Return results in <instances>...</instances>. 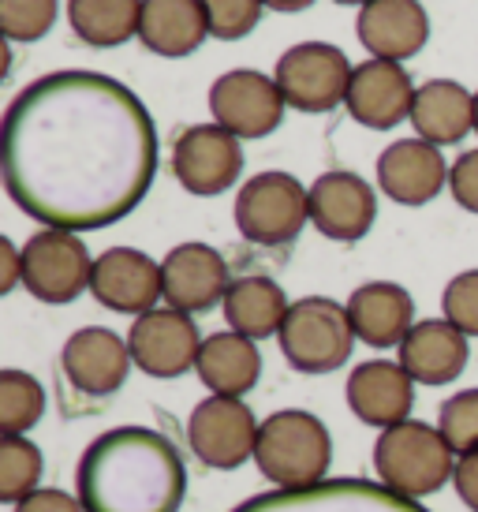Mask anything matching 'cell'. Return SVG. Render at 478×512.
Returning a JSON list of instances; mask_svg holds the SVG:
<instances>
[{"label": "cell", "instance_id": "6da1fadb", "mask_svg": "<svg viewBox=\"0 0 478 512\" xmlns=\"http://www.w3.org/2000/svg\"><path fill=\"white\" fill-rule=\"evenodd\" d=\"M154 176V116L120 79L42 75L4 113L8 199L45 228L116 225L146 199Z\"/></svg>", "mask_w": 478, "mask_h": 512}, {"label": "cell", "instance_id": "7a4b0ae2", "mask_svg": "<svg viewBox=\"0 0 478 512\" xmlns=\"http://www.w3.org/2000/svg\"><path fill=\"white\" fill-rule=\"evenodd\" d=\"M75 490L86 512H180L187 468L161 430L116 427L83 449Z\"/></svg>", "mask_w": 478, "mask_h": 512}, {"label": "cell", "instance_id": "3957f363", "mask_svg": "<svg viewBox=\"0 0 478 512\" xmlns=\"http://www.w3.org/2000/svg\"><path fill=\"white\" fill-rule=\"evenodd\" d=\"M254 464L273 486L281 490H303V486L325 483L333 464V438L318 415L284 408L273 412L258 427Z\"/></svg>", "mask_w": 478, "mask_h": 512}, {"label": "cell", "instance_id": "277c9868", "mask_svg": "<svg viewBox=\"0 0 478 512\" xmlns=\"http://www.w3.org/2000/svg\"><path fill=\"white\" fill-rule=\"evenodd\" d=\"M374 471H378L381 486L419 501L449 483L456 471V453L437 427L422 423V419H408V423L378 434Z\"/></svg>", "mask_w": 478, "mask_h": 512}, {"label": "cell", "instance_id": "5b68a950", "mask_svg": "<svg viewBox=\"0 0 478 512\" xmlns=\"http://www.w3.org/2000/svg\"><path fill=\"white\" fill-rule=\"evenodd\" d=\"M277 341L284 359L299 374H333L352 359L355 329L348 307H340L337 299L303 296L299 303H292Z\"/></svg>", "mask_w": 478, "mask_h": 512}, {"label": "cell", "instance_id": "8992f818", "mask_svg": "<svg viewBox=\"0 0 478 512\" xmlns=\"http://www.w3.org/2000/svg\"><path fill=\"white\" fill-rule=\"evenodd\" d=\"M310 221V187L292 172H258L236 195V228L254 247H288Z\"/></svg>", "mask_w": 478, "mask_h": 512}, {"label": "cell", "instance_id": "52a82bcc", "mask_svg": "<svg viewBox=\"0 0 478 512\" xmlns=\"http://www.w3.org/2000/svg\"><path fill=\"white\" fill-rule=\"evenodd\" d=\"M94 258L79 232L42 228L23 243V288L49 307H64L90 288Z\"/></svg>", "mask_w": 478, "mask_h": 512}, {"label": "cell", "instance_id": "ba28073f", "mask_svg": "<svg viewBox=\"0 0 478 512\" xmlns=\"http://www.w3.org/2000/svg\"><path fill=\"white\" fill-rule=\"evenodd\" d=\"M352 64L329 42H299L277 60V86L288 109L299 113H329L340 101H348Z\"/></svg>", "mask_w": 478, "mask_h": 512}, {"label": "cell", "instance_id": "9c48e42d", "mask_svg": "<svg viewBox=\"0 0 478 512\" xmlns=\"http://www.w3.org/2000/svg\"><path fill=\"white\" fill-rule=\"evenodd\" d=\"M232 512H426L419 501L393 494L366 479H325L303 490H273L236 505Z\"/></svg>", "mask_w": 478, "mask_h": 512}, {"label": "cell", "instance_id": "30bf717a", "mask_svg": "<svg viewBox=\"0 0 478 512\" xmlns=\"http://www.w3.org/2000/svg\"><path fill=\"white\" fill-rule=\"evenodd\" d=\"M258 427L262 423L239 397H206L187 419V445L206 468L232 471L254 456Z\"/></svg>", "mask_w": 478, "mask_h": 512}, {"label": "cell", "instance_id": "8fae6325", "mask_svg": "<svg viewBox=\"0 0 478 512\" xmlns=\"http://www.w3.org/2000/svg\"><path fill=\"white\" fill-rule=\"evenodd\" d=\"M210 113L225 131L243 139H266L281 128L284 94L277 79H269L251 68L225 72L210 86Z\"/></svg>", "mask_w": 478, "mask_h": 512}, {"label": "cell", "instance_id": "7c38bea8", "mask_svg": "<svg viewBox=\"0 0 478 512\" xmlns=\"http://www.w3.org/2000/svg\"><path fill=\"white\" fill-rule=\"evenodd\" d=\"M172 172L183 191L198 199L225 195L243 172V146L221 124H195L172 146Z\"/></svg>", "mask_w": 478, "mask_h": 512}, {"label": "cell", "instance_id": "4fadbf2b", "mask_svg": "<svg viewBox=\"0 0 478 512\" xmlns=\"http://www.w3.org/2000/svg\"><path fill=\"white\" fill-rule=\"evenodd\" d=\"M127 348H131V363L150 374V378H180L198 363L202 352V337L191 314L176 311V307H154V311L139 314L127 333Z\"/></svg>", "mask_w": 478, "mask_h": 512}, {"label": "cell", "instance_id": "5bb4252c", "mask_svg": "<svg viewBox=\"0 0 478 512\" xmlns=\"http://www.w3.org/2000/svg\"><path fill=\"white\" fill-rule=\"evenodd\" d=\"M378 217L374 187L363 176L348 169L322 172L310 184V225L322 232L325 240L355 243L363 240Z\"/></svg>", "mask_w": 478, "mask_h": 512}, {"label": "cell", "instance_id": "9a60e30c", "mask_svg": "<svg viewBox=\"0 0 478 512\" xmlns=\"http://www.w3.org/2000/svg\"><path fill=\"white\" fill-rule=\"evenodd\" d=\"M90 296L101 307L116 314H146L157 307V299H165L161 285V266L150 255H142L135 247H109L94 258V277H90Z\"/></svg>", "mask_w": 478, "mask_h": 512}, {"label": "cell", "instance_id": "2e32d148", "mask_svg": "<svg viewBox=\"0 0 478 512\" xmlns=\"http://www.w3.org/2000/svg\"><path fill=\"white\" fill-rule=\"evenodd\" d=\"M60 370L83 397H113L124 389L131 370V348L120 341V333L105 326L75 329L60 352Z\"/></svg>", "mask_w": 478, "mask_h": 512}, {"label": "cell", "instance_id": "e0dca14e", "mask_svg": "<svg viewBox=\"0 0 478 512\" xmlns=\"http://www.w3.org/2000/svg\"><path fill=\"white\" fill-rule=\"evenodd\" d=\"M161 285L165 303L183 314H202L225 303L228 288V262L210 243H180L161 262Z\"/></svg>", "mask_w": 478, "mask_h": 512}, {"label": "cell", "instance_id": "ac0fdd59", "mask_svg": "<svg viewBox=\"0 0 478 512\" xmlns=\"http://www.w3.org/2000/svg\"><path fill=\"white\" fill-rule=\"evenodd\" d=\"M415 90L411 75L393 64V60H366L352 72V86H348V113L355 124H363L370 131H389L396 124L411 120V105H415Z\"/></svg>", "mask_w": 478, "mask_h": 512}, {"label": "cell", "instance_id": "d6986e66", "mask_svg": "<svg viewBox=\"0 0 478 512\" xmlns=\"http://www.w3.org/2000/svg\"><path fill=\"white\" fill-rule=\"evenodd\" d=\"M449 165L441 157V146L426 139H400L385 146L378 157V187L400 206H426L449 184Z\"/></svg>", "mask_w": 478, "mask_h": 512}, {"label": "cell", "instance_id": "ffe728a7", "mask_svg": "<svg viewBox=\"0 0 478 512\" xmlns=\"http://www.w3.org/2000/svg\"><path fill=\"white\" fill-rule=\"evenodd\" d=\"M348 408L359 423L378 430H393L408 423L411 404H415V382L400 363L389 359H370L348 374Z\"/></svg>", "mask_w": 478, "mask_h": 512}, {"label": "cell", "instance_id": "44dd1931", "mask_svg": "<svg viewBox=\"0 0 478 512\" xmlns=\"http://www.w3.org/2000/svg\"><path fill=\"white\" fill-rule=\"evenodd\" d=\"M355 34L374 60H411L430 38V19L419 0H370L359 8Z\"/></svg>", "mask_w": 478, "mask_h": 512}, {"label": "cell", "instance_id": "7402d4cb", "mask_svg": "<svg viewBox=\"0 0 478 512\" xmlns=\"http://www.w3.org/2000/svg\"><path fill=\"white\" fill-rule=\"evenodd\" d=\"M467 337L449 318H422L400 344V367L419 385H449L467 367Z\"/></svg>", "mask_w": 478, "mask_h": 512}, {"label": "cell", "instance_id": "603a6c76", "mask_svg": "<svg viewBox=\"0 0 478 512\" xmlns=\"http://www.w3.org/2000/svg\"><path fill=\"white\" fill-rule=\"evenodd\" d=\"M348 318L355 337L370 348H400L415 326V299L393 281H370L348 296Z\"/></svg>", "mask_w": 478, "mask_h": 512}, {"label": "cell", "instance_id": "cb8c5ba5", "mask_svg": "<svg viewBox=\"0 0 478 512\" xmlns=\"http://www.w3.org/2000/svg\"><path fill=\"white\" fill-rule=\"evenodd\" d=\"M415 135L434 146H456L475 131V94L452 79H430L415 90Z\"/></svg>", "mask_w": 478, "mask_h": 512}, {"label": "cell", "instance_id": "d4e9b609", "mask_svg": "<svg viewBox=\"0 0 478 512\" xmlns=\"http://www.w3.org/2000/svg\"><path fill=\"white\" fill-rule=\"evenodd\" d=\"M139 38L157 57H191L210 38L202 0H142Z\"/></svg>", "mask_w": 478, "mask_h": 512}, {"label": "cell", "instance_id": "484cf974", "mask_svg": "<svg viewBox=\"0 0 478 512\" xmlns=\"http://www.w3.org/2000/svg\"><path fill=\"white\" fill-rule=\"evenodd\" d=\"M198 378L213 397H243L262 378V356L251 337L239 333H210L198 352Z\"/></svg>", "mask_w": 478, "mask_h": 512}, {"label": "cell", "instance_id": "4316f807", "mask_svg": "<svg viewBox=\"0 0 478 512\" xmlns=\"http://www.w3.org/2000/svg\"><path fill=\"white\" fill-rule=\"evenodd\" d=\"M225 322L232 333L239 337H251V341H266V337H277L284 326V318L292 311V303L284 296V288L277 281H269L262 273H251V277H239L232 281L225 296Z\"/></svg>", "mask_w": 478, "mask_h": 512}, {"label": "cell", "instance_id": "83f0119b", "mask_svg": "<svg viewBox=\"0 0 478 512\" xmlns=\"http://www.w3.org/2000/svg\"><path fill=\"white\" fill-rule=\"evenodd\" d=\"M142 0H68V23L90 49H116L139 34Z\"/></svg>", "mask_w": 478, "mask_h": 512}, {"label": "cell", "instance_id": "f1b7e54d", "mask_svg": "<svg viewBox=\"0 0 478 512\" xmlns=\"http://www.w3.org/2000/svg\"><path fill=\"white\" fill-rule=\"evenodd\" d=\"M42 449L23 434H8L0 441V501L19 505L38 490L42 479Z\"/></svg>", "mask_w": 478, "mask_h": 512}, {"label": "cell", "instance_id": "f546056e", "mask_svg": "<svg viewBox=\"0 0 478 512\" xmlns=\"http://www.w3.org/2000/svg\"><path fill=\"white\" fill-rule=\"evenodd\" d=\"M45 415V389L38 378L23 370H4L0 374V430L8 434H27Z\"/></svg>", "mask_w": 478, "mask_h": 512}, {"label": "cell", "instance_id": "4dcf8cb0", "mask_svg": "<svg viewBox=\"0 0 478 512\" xmlns=\"http://www.w3.org/2000/svg\"><path fill=\"white\" fill-rule=\"evenodd\" d=\"M57 23V0H0V34L8 42H42Z\"/></svg>", "mask_w": 478, "mask_h": 512}, {"label": "cell", "instance_id": "1f68e13d", "mask_svg": "<svg viewBox=\"0 0 478 512\" xmlns=\"http://www.w3.org/2000/svg\"><path fill=\"white\" fill-rule=\"evenodd\" d=\"M437 430L445 434L452 453L464 456L478 449V389H464L441 404L437 412Z\"/></svg>", "mask_w": 478, "mask_h": 512}, {"label": "cell", "instance_id": "d6a6232c", "mask_svg": "<svg viewBox=\"0 0 478 512\" xmlns=\"http://www.w3.org/2000/svg\"><path fill=\"white\" fill-rule=\"evenodd\" d=\"M262 0H202V12H206V27L210 38L217 42H239L247 38L258 19H262Z\"/></svg>", "mask_w": 478, "mask_h": 512}, {"label": "cell", "instance_id": "836d02e7", "mask_svg": "<svg viewBox=\"0 0 478 512\" xmlns=\"http://www.w3.org/2000/svg\"><path fill=\"white\" fill-rule=\"evenodd\" d=\"M441 311L464 337H478V270L456 273L441 292Z\"/></svg>", "mask_w": 478, "mask_h": 512}, {"label": "cell", "instance_id": "e575fe53", "mask_svg": "<svg viewBox=\"0 0 478 512\" xmlns=\"http://www.w3.org/2000/svg\"><path fill=\"white\" fill-rule=\"evenodd\" d=\"M449 191L467 214H478V150H467V154L452 161Z\"/></svg>", "mask_w": 478, "mask_h": 512}, {"label": "cell", "instance_id": "d590c367", "mask_svg": "<svg viewBox=\"0 0 478 512\" xmlns=\"http://www.w3.org/2000/svg\"><path fill=\"white\" fill-rule=\"evenodd\" d=\"M12 512H86V509H83V501L64 494V490L38 486L30 498H23L19 505H12Z\"/></svg>", "mask_w": 478, "mask_h": 512}, {"label": "cell", "instance_id": "8d00e7d4", "mask_svg": "<svg viewBox=\"0 0 478 512\" xmlns=\"http://www.w3.org/2000/svg\"><path fill=\"white\" fill-rule=\"evenodd\" d=\"M452 486L467 509L478 512V449L475 453L456 456V471H452Z\"/></svg>", "mask_w": 478, "mask_h": 512}, {"label": "cell", "instance_id": "74e56055", "mask_svg": "<svg viewBox=\"0 0 478 512\" xmlns=\"http://www.w3.org/2000/svg\"><path fill=\"white\" fill-rule=\"evenodd\" d=\"M0 262H4L0 292H12L15 285H23V247H15L12 240H0Z\"/></svg>", "mask_w": 478, "mask_h": 512}, {"label": "cell", "instance_id": "f35d334b", "mask_svg": "<svg viewBox=\"0 0 478 512\" xmlns=\"http://www.w3.org/2000/svg\"><path fill=\"white\" fill-rule=\"evenodd\" d=\"M269 12H307L314 0H262Z\"/></svg>", "mask_w": 478, "mask_h": 512}, {"label": "cell", "instance_id": "ab89813d", "mask_svg": "<svg viewBox=\"0 0 478 512\" xmlns=\"http://www.w3.org/2000/svg\"><path fill=\"white\" fill-rule=\"evenodd\" d=\"M337 4H359V8H366L370 0H337Z\"/></svg>", "mask_w": 478, "mask_h": 512}, {"label": "cell", "instance_id": "60d3db41", "mask_svg": "<svg viewBox=\"0 0 478 512\" xmlns=\"http://www.w3.org/2000/svg\"><path fill=\"white\" fill-rule=\"evenodd\" d=\"M475 131H478V94H475Z\"/></svg>", "mask_w": 478, "mask_h": 512}]
</instances>
